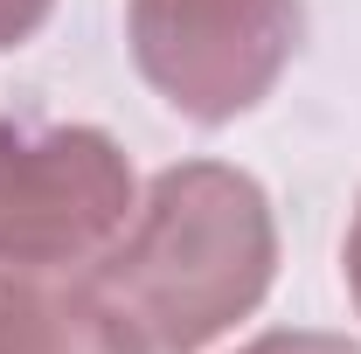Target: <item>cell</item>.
Returning a JSON list of instances; mask_svg holds the SVG:
<instances>
[{
  "instance_id": "6da1fadb",
  "label": "cell",
  "mask_w": 361,
  "mask_h": 354,
  "mask_svg": "<svg viewBox=\"0 0 361 354\" xmlns=\"http://www.w3.org/2000/svg\"><path fill=\"white\" fill-rule=\"evenodd\" d=\"M278 278V216L257 174L229 160L160 167L133 222L90 264V285L133 319L146 354H202L264 306Z\"/></svg>"
},
{
  "instance_id": "7a4b0ae2",
  "label": "cell",
  "mask_w": 361,
  "mask_h": 354,
  "mask_svg": "<svg viewBox=\"0 0 361 354\" xmlns=\"http://www.w3.org/2000/svg\"><path fill=\"white\" fill-rule=\"evenodd\" d=\"M133 209V160L104 126L0 118V271L63 278L97 264Z\"/></svg>"
},
{
  "instance_id": "3957f363",
  "label": "cell",
  "mask_w": 361,
  "mask_h": 354,
  "mask_svg": "<svg viewBox=\"0 0 361 354\" xmlns=\"http://www.w3.org/2000/svg\"><path fill=\"white\" fill-rule=\"evenodd\" d=\"M126 42L153 97L195 126L257 111L306 42V0H133Z\"/></svg>"
},
{
  "instance_id": "277c9868",
  "label": "cell",
  "mask_w": 361,
  "mask_h": 354,
  "mask_svg": "<svg viewBox=\"0 0 361 354\" xmlns=\"http://www.w3.org/2000/svg\"><path fill=\"white\" fill-rule=\"evenodd\" d=\"M0 354H146L90 278H0Z\"/></svg>"
},
{
  "instance_id": "5b68a950",
  "label": "cell",
  "mask_w": 361,
  "mask_h": 354,
  "mask_svg": "<svg viewBox=\"0 0 361 354\" xmlns=\"http://www.w3.org/2000/svg\"><path fill=\"white\" fill-rule=\"evenodd\" d=\"M236 354H361V341L319 334V326H278V334H257L250 348H236Z\"/></svg>"
},
{
  "instance_id": "8992f818",
  "label": "cell",
  "mask_w": 361,
  "mask_h": 354,
  "mask_svg": "<svg viewBox=\"0 0 361 354\" xmlns=\"http://www.w3.org/2000/svg\"><path fill=\"white\" fill-rule=\"evenodd\" d=\"M56 14V0H0V49H21Z\"/></svg>"
},
{
  "instance_id": "52a82bcc",
  "label": "cell",
  "mask_w": 361,
  "mask_h": 354,
  "mask_svg": "<svg viewBox=\"0 0 361 354\" xmlns=\"http://www.w3.org/2000/svg\"><path fill=\"white\" fill-rule=\"evenodd\" d=\"M341 271H348V299L361 312V202H355V222H348V243H341Z\"/></svg>"
},
{
  "instance_id": "ba28073f",
  "label": "cell",
  "mask_w": 361,
  "mask_h": 354,
  "mask_svg": "<svg viewBox=\"0 0 361 354\" xmlns=\"http://www.w3.org/2000/svg\"><path fill=\"white\" fill-rule=\"evenodd\" d=\"M0 278H7V271H0Z\"/></svg>"
}]
</instances>
